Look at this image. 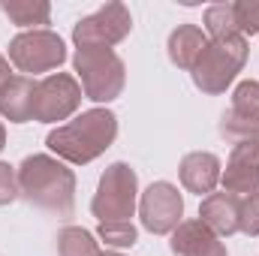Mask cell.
<instances>
[{"label":"cell","mask_w":259,"mask_h":256,"mask_svg":"<svg viewBox=\"0 0 259 256\" xmlns=\"http://www.w3.org/2000/svg\"><path fill=\"white\" fill-rule=\"evenodd\" d=\"M139 208V175L136 169L118 160L106 166L100 175L97 193L91 199V214L97 223H133V214Z\"/></svg>","instance_id":"cell-4"},{"label":"cell","mask_w":259,"mask_h":256,"mask_svg":"<svg viewBox=\"0 0 259 256\" xmlns=\"http://www.w3.org/2000/svg\"><path fill=\"white\" fill-rule=\"evenodd\" d=\"M139 217L151 235H172L184 223V196L169 181H154L139 193Z\"/></svg>","instance_id":"cell-9"},{"label":"cell","mask_w":259,"mask_h":256,"mask_svg":"<svg viewBox=\"0 0 259 256\" xmlns=\"http://www.w3.org/2000/svg\"><path fill=\"white\" fill-rule=\"evenodd\" d=\"M12 78H15V75H12V64H9V61L0 55V91H3V88L12 81Z\"/></svg>","instance_id":"cell-24"},{"label":"cell","mask_w":259,"mask_h":256,"mask_svg":"<svg viewBox=\"0 0 259 256\" xmlns=\"http://www.w3.org/2000/svg\"><path fill=\"white\" fill-rule=\"evenodd\" d=\"M220 184H223V193H232V196L259 193V139L232 145Z\"/></svg>","instance_id":"cell-10"},{"label":"cell","mask_w":259,"mask_h":256,"mask_svg":"<svg viewBox=\"0 0 259 256\" xmlns=\"http://www.w3.org/2000/svg\"><path fill=\"white\" fill-rule=\"evenodd\" d=\"M18 190L33 208L69 217L75 205V175L55 154H30L18 166Z\"/></svg>","instance_id":"cell-2"},{"label":"cell","mask_w":259,"mask_h":256,"mask_svg":"<svg viewBox=\"0 0 259 256\" xmlns=\"http://www.w3.org/2000/svg\"><path fill=\"white\" fill-rule=\"evenodd\" d=\"M202 24H205L208 39H232V36H241L232 3H214V6H208L205 15H202Z\"/></svg>","instance_id":"cell-17"},{"label":"cell","mask_w":259,"mask_h":256,"mask_svg":"<svg viewBox=\"0 0 259 256\" xmlns=\"http://www.w3.org/2000/svg\"><path fill=\"white\" fill-rule=\"evenodd\" d=\"M235 6V21H238V30L241 36H259V0H238L232 3Z\"/></svg>","instance_id":"cell-21"},{"label":"cell","mask_w":259,"mask_h":256,"mask_svg":"<svg viewBox=\"0 0 259 256\" xmlns=\"http://www.w3.org/2000/svg\"><path fill=\"white\" fill-rule=\"evenodd\" d=\"M97 238L109 247V250H127V247H136L139 241V229L133 223H100L97 229Z\"/></svg>","instance_id":"cell-20"},{"label":"cell","mask_w":259,"mask_h":256,"mask_svg":"<svg viewBox=\"0 0 259 256\" xmlns=\"http://www.w3.org/2000/svg\"><path fill=\"white\" fill-rule=\"evenodd\" d=\"M33 106H36V81L30 75H15L0 91V115L9 124L33 121Z\"/></svg>","instance_id":"cell-14"},{"label":"cell","mask_w":259,"mask_h":256,"mask_svg":"<svg viewBox=\"0 0 259 256\" xmlns=\"http://www.w3.org/2000/svg\"><path fill=\"white\" fill-rule=\"evenodd\" d=\"M18 196H21V190H18V169L0 160V208L12 205Z\"/></svg>","instance_id":"cell-23"},{"label":"cell","mask_w":259,"mask_h":256,"mask_svg":"<svg viewBox=\"0 0 259 256\" xmlns=\"http://www.w3.org/2000/svg\"><path fill=\"white\" fill-rule=\"evenodd\" d=\"M58 256H100V241L81 226H64L58 232Z\"/></svg>","instance_id":"cell-18"},{"label":"cell","mask_w":259,"mask_h":256,"mask_svg":"<svg viewBox=\"0 0 259 256\" xmlns=\"http://www.w3.org/2000/svg\"><path fill=\"white\" fill-rule=\"evenodd\" d=\"M72 69L78 75L81 94L94 103H112L124 94L127 66L112 49H75Z\"/></svg>","instance_id":"cell-5"},{"label":"cell","mask_w":259,"mask_h":256,"mask_svg":"<svg viewBox=\"0 0 259 256\" xmlns=\"http://www.w3.org/2000/svg\"><path fill=\"white\" fill-rule=\"evenodd\" d=\"M3 148H6V127L0 124V151H3Z\"/></svg>","instance_id":"cell-25"},{"label":"cell","mask_w":259,"mask_h":256,"mask_svg":"<svg viewBox=\"0 0 259 256\" xmlns=\"http://www.w3.org/2000/svg\"><path fill=\"white\" fill-rule=\"evenodd\" d=\"M220 175H223V163L217 154L211 151H190L181 166H178V178L184 184L187 193H196V196H208V193L217 190L220 184Z\"/></svg>","instance_id":"cell-11"},{"label":"cell","mask_w":259,"mask_h":256,"mask_svg":"<svg viewBox=\"0 0 259 256\" xmlns=\"http://www.w3.org/2000/svg\"><path fill=\"white\" fill-rule=\"evenodd\" d=\"M238 217H241V196H232V193H208L199 205V220L217 238L235 235L238 232Z\"/></svg>","instance_id":"cell-13"},{"label":"cell","mask_w":259,"mask_h":256,"mask_svg":"<svg viewBox=\"0 0 259 256\" xmlns=\"http://www.w3.org/2000/svg\"><path fill=\"white\" fill-rule=\"evenodd\" d=\"M208 46V33L199 27V24H178L169 39H166V52H169V61L178 66V69H193V64L199 61V55L205 52Z\"/></svg>","instance_id":"cell-15"},{"label":"cell","mask_w":259,"mask_h":256,"mask_svg":"<svg viewBox=\"0 0 259 256\" xmlns=\"http://www.w3.org/2000/svg\"><path fill=\"white\" fill-rule=\"evenodd\" d=\"M229 112L238 115V118H244V121H250V124H259V81L247 78V81L235 84Z\"/></svg>","instance_id":"cell-19"},{"label":"cell","mask_w":259,"mask_h":256,"mask_svg":"<svg viewBox=\"0 0 259 256\" xmlns=\"http://www.w3.org/2000/svg\"><path fill=\"white\" fill-rule=\"evenodd\" d=\"M175 256H229L226 244L202 223V220H184L169 241Z\"/></svg>","instance_id":"cell-12"},{"label":"cell","mask_w":259,"mask_h":256,"mask_svg":"<svg viewBox=\"0 0 259 256\" xmlns=\"http://www.w3.org/2000/svg\"><path fill=\"white\" fill-rule=\"evenodd\" d=\"M3 15L24 30H42V24L52 21V3L49 0H3Z\"/></svg>","instance_id":"cell-16"},{"label":"cell","mask_w":259,"mask_h":256,"mask_svg":"<svg viewBox=\"0 0 259 256\" xmlns=\"http://www.w3.org/2000/svg\"><path fill=\"white\" fill-rule=\"evenodd\" d=\"M133 30V15L124 3L112 0L106 6H100L97 12L84 15L75 21L72 27V42L75 49H112L118 42H124Z\"/></svg>","instance_id":"cell-7"},{"label":"cell","mask_w":259,"mask_h":256,"mask_svg":"<svg viewBox=\"0 0 259 256\" xmlns=\"http://www.w3.org/2000/svg\"><path fill=\"white\" fill-rule=\"evenodd\" d=\"M250 46L244 36H232V39H208L205 52L199 55V61L193 64L190 75L193 84L208 94V97H220L226 94V88L238 78V72L247 64Z\"/></svg>","instance_id":"cell-3"},{"label":"cell","mask_w":259,"mask_h":256,"mask_svg":"<svg viewBox=\"0 0 259 256\" xmlns=\"http://www.w3.org/2000/svg\"><path fill=\"white\" fill-rule=\"evenodd\" d=\"M6 61L18 72H24V75H36V72H49L52 75V69H58L66 61V46L64 39L55 30H49V27L24 30V33L9 39Z\"/></svg>","instance_id":"cell-6"},{"label":"cell","mask_w":259,"mask_h":256,"mask_svg":"<svg viewBox=\"0 0 259 256\" xmlns=\"http://www.w3.org/2000/svg\"><path fill=\"white\" fill-rule=\"evenodd\" d=\"M238 232L244 235H259V193L241 196V217H238Z\"/></svg>","instance_id":"cell-22"},{"label":"cell","mask_w":259,"mask_h":256,"mask_svg":"<svg viewBox=\"0 0 259 256\" xmlns=\"http://www.w3.org/2000/svg\"><path fill=\"white\" fill-rule=\"evenodd\" d=\"M115 139H118V115L100 106L55 127L46 136V145L58 160L72 166H88L97 157H103L115 145Z\"/></svg>","instance_id":"cell-1"},{"label":"cell","mask_w":259,"mask_h":256,"mask_svg":"<svg viewBox=\"0 0 259 256\" xmlns=\"http://www.w3.org/2000/svg\"><path fill=\"white\" fill-rule=\"evenodd\" d=\"M100 256H124V253H118V250H100Z\"/></svg>","instance_id":"cell-26"},{"label":"cell","mask_w":259,"mask_h":256,"mask_svg":"<svg viewBox=\"0 0 259 256\" xmlns=\"http://www.w3.org/2000/svg\"><path fill=\"white\" fill-rule=\"evenodd\" d=\"M84 94L75 75L69 72H52L42 81H36V106H33V121L39 124H58L69 121L78 106H81Z\"/></svg>","instance_id":"cell-8"}]
</instances>
